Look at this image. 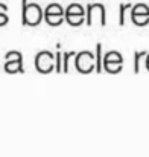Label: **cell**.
<instances>
[{
  "mask_svg": "<svg viewBox=\"0 0 149 157\" xmlns=\"http://www.w3.org/2000/svg\"><path fill=\"white\" fill-rule=\"evenodd\" d=\"M44 18V11L38 3H29L21 0V23L26 26H37Z\"/></svg>",
  "mask_w": 149,
  "mask_h": 157,
  "instance_id": "cell-1",
  "label": "cell"
},
{
  "mask_svg": "<svg viewBox=\"0 0 149 157\" xmlns=\"http://www.w3.org/2000/svg\"><path fill=\"white\" fill-rule=\"evenodd\" d=\"M87 26H105L106 25V14L105 6L102 3H87Z\"/></svg>",
  "mask_w": 149,
  "mask_h": 157,
  "instance_id": "cell-2",
  "label": "cell"
},
{
  "mask_svg": "<svg viewBox=\"0 0 149 157\" xmlns=\"http://www.w3.org/2000/svg\"><path fill=\"white\" fill-rule=\"evenodd\" d=\"M75 67L81 72V73H90L96 69V59L95 55L88 51H82L76 55L75 58Z\"/></svg>",
  "mask_w": 149,
  "mask_h": 157,
  "instance_id": "cell-3",
  "label": "cell"
},
{
  "mask_svg": "<svg viewBox=\"0 0 149 157\" xmlns=\"http://www.w3.org/2000/svg\"><path fill=\"white\" fill-rule=\"evenodd\" d=\"M65 18V11L59 3H50L44 9V20L50 26H58L64 21Z\"/></svg>",
  "mask_w": 149,
  "mask_h": 157,
  "instance_id": "cell-4",
  "label": "cell"
},
{
  "mask_svg": "<svg viewBox=\"0 0 149 157\" xmlns=\"http://www.w3.org/2000/svg\"><path fill=\"white\" fill-rule=\"evenodd\" d=\"M35 69L40 73H49L55 70V53L50 51H41L35 56Z\"/></svg>",
  "mask_w": 149,
  "mask_h": 157,
  "instance_id": "cell-5",
  "label": "cell"
},
{
  "mask_svg": "<svg viewBox=\"0 0 149 157\" xmlns=\"http://www.w3.org/2000/svg\"><path fill=\"white\" fill-rule=\"evenodd\" d=\"M5 70L8 73H23V55L18 51H9L5 55Z\"/></svg>",
  "mask_w": 149,
  "mask_h": 157,
  "instance_id": "cell-6",
  "label": "cell"
},
{
  "mask_svg": "<svg viewBox=\"0 0 149 157\" xmlns=\"http://www.w3.org/2000/svg\"><path fill=\"white\" fill-rule=\"evenodd\" d=\"M85 9L82 5L79 3H72L65 8V20L69 25L72 26H79L84 23V18H85Z\"/></svg>",
  "mask_w": 149,
  "mask_h": 157,
  "instance_id": "cell-7",
  "label": "cell"
},
{
  "mask_svg": "<svg viewBox=\"0 0 149 157\" xmlns=\"http://www.w3.org/2000/svg\"><path fill=\"white\" fill-rule=\"evenodd\" d=\"M131 20L137 26H146L149 23V6L146 3H137L129 11Z\"/></svg>",
  "mask_w": 149,
  "mask_h": 157,
  "instance_id": "cell-8",
  "label": "cell"
},
{
  "mask_svg": "<svg viewBox=\"0 0 149 157\" xmlns=\"http://www.w3.org/2000/svg\"><path fill=\"white\" fill-rule=\"evenodd\" d=\"M76 52H65L62 53V72L69 73L70 72V66H72V59L75 61Z\"/></svg>",
  "mask_w": 149,
  "mask_h": 157,
  "instance_id": "cell-9",
  "label": "cell"
},
{
  "mask_svg": "<svg viewBox=\"0 0 149 157\" xmlns=\"http://www.w3.org/2000/svg\"><path fill=\"white\" fill-rule=\"evenodd\" d=\"M146 58H148V52H145V51H140V52L134 53V72H136V73H140L142 61H143V59L146 61Z\"/></svg>",
  "mask_w": 149,
  "mask_h": 157,
  "instance_id": "cell-10",
  "label": "cell"
},
{
  "mask_svg": "<svg viewBox=\"0 0 149 157\" xmlns=\"http://www.w3.org/2000/svg\"><path fill=\"white\" fill-rule=\"evenodd\" d=\"M131 9H132V5H131V3H123V5H120V9H119V25H120V26L125 25V21H126V14H128V11H131Z\"/></svg>",
  "mask_w": 149,
  "mask_h": 157,
  "instance_id": "cell-11",
  "label": "cell"
},
{
  "mask_svg": "<svg viewBox=\"0 0 149 157\" xmlns=\"http://www.w3.org/2000/svg\"><path fill=\"white\" fill-rule=\"evenodd\" d=\"M95 59H96V72L99 73L103 69V56H102V44H96V53H95Z\"/></svg>",
  "mask_w": 149,
  "mask_h": 157,
  "instance_id": "cell-12",
  "label": "cell"
},
{
  "mask_svg": "<svg viewBox=\"0 0 149 157\" xmlns=\"http://www.w3.org/2000/svg\"><path fill=\"white\" fill-rule=\"evenodd\" d=\"M55 70L58 73L62 72V55H61V52L55 53Z\"/></svg>",
  "mask_w": 149,
  "mask_h": 157,
  "instance_id": "cell-13",
  "label": "cell"
},
{
  "mask_svg": "<svg viewBox=\"0 0 149 157\" xmlns=\"http://www.w3.org/2000/svg\"><path fill=\"white\" fill-rule=\"evenodd\" d=\"M0 15H8V6L5 3H0Z\"/></svg>",
  "mask_w": 149,
  "mask_h": 157,
  "instance_id": "cell-14",
  "label": "cell"
},
{
  "mask_svg": "<svg viewBox=\"0 0 149 157\" xmlns=\"http://www.w3.org/2000/svg\"><path fill=\"white\" fill-rule=\"evenodd\" d=\"M8 20H9V17H8V15H0V26L6 25V23H8Z\"/></svg>",
  "mask_w": 149,
  "mask_h": 157,
  "instance_id": "cell-15",
  "label": "cell"
},
{
  "mask_svg": "<svg viewBox=\"0 0 149 157\" xmlns=\"http://www.w3.org/2000/svg\"><path fill=\"white\" fill-rule=\"evenodd\" d=\"M146 67H148V70H149V53H148V58H146Z\"/></svg>",
  "mask_w": 149,
  "mask_h": 157,
  "instance_id": "cell-16",
  "label": "cell"
}]
</instances>
